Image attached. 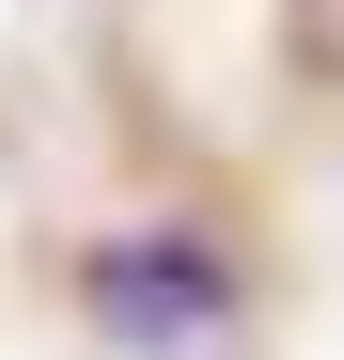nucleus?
<instances>
[{
	"label": "nucleus",
	"instance_id": "nucleus-1",
	"mask_svg": "<svg viewBox=\"0 0 344 360\" xmlns=\"http://www.w3.org/2000/svg\"><path fill=\"white\" fill-rule=\"evenodd\" d=\"M94 314H110V345H204V329H235V266L204 251V235H110L94 251Z\"/></svg>",
	"mask_w": 344,
	"mask_h": 360
}]
</instances>
